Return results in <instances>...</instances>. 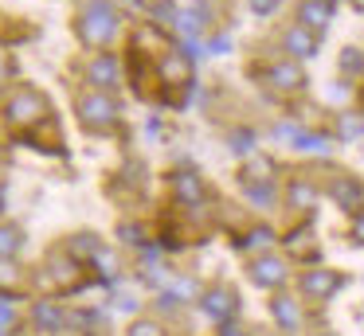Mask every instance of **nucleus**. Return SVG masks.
<instances>
[{
    "instance_id": "obj_16",
    "label": "nucleus",
    "mask_w": 364,
    "mask_h": 336,
    "mask_svg": "<svg viewBox=\"0 0 364 336\" xmlns=\"http://www.w3.org/2000/svg\"><path fill=\"white\" fill-rule=\"evenodd\" d=\"M286 250H290L294 258H314L317 254L314 231H309V227H294V231L286 234Z\"/></svg>"
},
{
    "instance_id": "obj_29",
    "label": "nucleus",
    "mask_w": 364,
    "mask_h": 336,
    "mask_svg": "<svg viewBox=\"0 0 364 336\" xmlns=\"http://www.w3.org/2000/svg\"><path fill=\"white\" fill-rule=\"evenodd\" d=\"M247 4H251V12L262 16V20H270V16L278 12V0H247Z\"/></svg>"
},
{
    "instance_id": "obj_28",
    "label": "nucleus",
    "mask_w": 364,
    "mask_h": 336,
    "mask_svg": "<svg viewBox=\"0 0 364 336\" xmlns=\"http://www.w3.org/2000/svg\"><path fill=\"white\" fill-rule=\"evenodd\" d=\"M12 320H16V301H12V297H4V293H0V328H9Z\"/></svg>"
},
{
    "instance_id": "obj_14",
    "label": "nucleus",
    "mask_w": 364,
    "mask_h": 336,
    "mask_svg": "<svg viewBox=\"0 0 364 336\" xmlns=\"http://www.w3.org/2000/svg\"><path fill=\"white\" fill-rule=\"evenodd\" d=\"M32 320H36V328H43V332H59V328L67 325L63 309H59L55 301H36L32 305Z\"/></svg>"
},
{
    "instance_id": "obj_20",
    "label": "nucleus",
    "mask_w": 364,
    "mask_h": 336,
    "mask_svg": "<svg viewBox=\"0 0 364 336\" xmlns=\"http://www.w3.org/2000/svg\"><path fill=\"white\" fill-rule=\"evenodd\" d=\"M286 200H290V207H314V203H317V188L309 184V180H294V184L286 188Z\"/></svg>"
},
{
    "instance_id": "obj_31",
    "label": "nucleus",
    "mask_w": 364,
    "mask_h": 336,
    "mask_svg": "<svg viewBox=\"0 0 364 336\" xmlns=\"http://www.w3.org/2000/svg\"><path fill=\"white\" fill-rule=\"evenodd\" d=\"M118 234L129 242V246H137V242H141V231H137L134 223H122V227H118Z\"/></svg>"
},
{
    "instance_id": "obj_15",
    "label": "nucleus",
    "mask_w": 364,
    "mask_h": 336,
    "mask_svg": "<svg viewBox=\"0 0 364 336\" xmlns=\"http://www.w3.org/2000/svg\"><path fill=\"white\" fill-rule=\"evenodd\" d=\"M161 75H165V82H192V59L184 51H168L161 63Z\"/></svg>"
},
{
    "instance_id": "obj_40",
    "label": "nucleus",
    "mask_w": 364,
    "mask_h": 336,
    "mask_svg": "<svg viewBox=\"0 0 364 336\" xmlns=\"http://www.w3.org/2000/svg\"><path fill=\"white\" fill-rule=\"evenodd\" d=\"M278 336H282V332H278Z\"/></svg>"
},
{
    "instance_id": "obj_11",
    "label": "nucleus",
    "mask_w": 364,
    "mask_h": 336,
    "mask_svg": "<svg viewBox=\"0 0 364 336\" xmlns=\"http://www.w3.org/2000/svg\"><path fill=\"white\" fill-rule=\"evenodd\" d=\"M173 192L176 200L184 203V207H200L204 203V180L196 176V172H173Z\"/></svg>"
},
{
    "instance_id": "obj_18",
    "label": "nucleus",
    "mask_w": 364,
    "mask_h": 336,
    "mask_svg": "<svg viewBox=\"0 0 364 336\" xmlns=\"http://www.w3.org/2000/svg\"><path fill=\"white\" fill-rule=\"evenodd\" d=\"M20 246H24V234H20V227L0 223V262L16 258V254H20Z\"/></svg>"
},
{
    "instance_id": "obj_21",
    "label": "nucleus",
    "mask_w": 364,
    "mask_h": 336,
    "mask_svg": "<svg viewBox=\"0 0 364 336\" xmlns=\"http://www.w3.org/2000/svg\"><path fill=\"white\" fill-rule=\"evenodd\" d=\"M360 133H364V114L345 109V114L337 117V137H341V141H356Z\"/></svg>"
},
{
    "instance_id": "obj_13",
    "label": "nucleus",
    "mask_w": 364,
    "mask_h": 336,
    "mask_svg": "<svg viewBox=\"0 0 364 336\" xmlns=\"http://www.w3.org/2000/svg\"><path fill=\"white\" fill-rule=\"evenodd\" d=\"M282 47L294 55V59H309V55H317V36H314V31H306L301 23H294V28H286Z\"/></svg>"
},
{
    "instance_id": "obj_19",
    "label": "nucleus",
    "mask_w": 364,
    "mask_h": 336,
    "mask_svg": "<svg viewBox=\"0 0 364 336\" xmlns=\"http://www.w3.org/2000/svg\"><path fill=\"white\" fill-rule=\"evenodd\" d=\"M270 242H274L270 227H251L243 239H235V250H270Z\"/></svg>"
},
{
    "instance_id": "obj_6",
    "label": "nucleus",
    "mask_w": 364,
    "mask_h": 336,
    "mask_svg": "<svg viewBox=\"0 0 364 336\" xmlns=\"http://www.w3.org/2000/svg\"><path fill=\"white\" fill-rule=\"evenodd\" d=\"M200 313H204L212 325H235V313H239V297L231 293L228 286H215V289H208L204 297H200Z\"/></svg>"
},
{
    "instance_id": "obj_36",
    "label": "nucleus",
    "mask_w": 364,
    "mask_h": 336,
    "mask_svg": "<svg viewBox=\"0 0 364 336\" xmlns=\"http://www.w3.org/2000/svg\"><path fill=\"white\" fill-rule=\"evenodd\" d=\"M9 78V59H4V51H0V82Z\"/></svg>"
},
{
    "instance_id": "obj_32",
    "label": "nucleus",
    "mask_w": 364,
    "mask_h": 336,
    "mask_svg": "<svg viewBox=\"0 0 364 336\" xmlns=\"http://www.w3.org/2000/svg\"><path fill=\"white\" fill-rule=\"evenodd\" d=\"M353 239H356V242H364V211L353 219Z\"/></svg>"
},
{
    "instance_id": "obj_9",
    "label": "nucleus",
    "mask_w": 364,
    "mask_h": 336,
    "mask_svg": "<svg viewBox=\"0 0 364 336\" xmlns=\"http://www.w3.org/2000/svg\"><path fill=\"white\" fill-rule=\"evenodd\" d=\"M267 82L274 86V90H282V94H298V90H306V70L298 67V63H290V59H282V63H270L267 67Z\"/></svg>"
},
{
    "instance_id": "obj_27",
    "label": "nucleus",
    "mask_w": 364,
    "mask_h": 336,
    "mask_svg": "<svg viewBox=\"0 0 364 336\" xmlns=\"http://www.w3.org/2000/svg\"><path fill=\"white\" fill-rule=\"evenodd\" d=\"M129 336H165V328H161L157 320H134V325H129Z\"/></svg>"
},
{
    "instance_id": "obj_1",
    "label": "nucleus",
    "mask_w": 364,
    "mask_h": 336,
    "mask_svg": "<svg viewBox=\"0 0 364 336\" xmlns=\"http://www.w3.org/2000/svg\"><path fill=\"white\" fill-rule=\"evenodd\" d=\"M75 31H79V39L87 47L110 43V39L118 36V12H114V4L110 0H87L79 20H75Z\"/></svg>"
},
{
    "instance_id": "obj_5",
    "label": "nucleus",
    "mask_w": 364,
    "mask_h": 336,
    "mask_svg": "<svg viewBox=\"0 0 364 336\" xmlns=\"http://www.w3.org/2000/svg\"><path fill=\"white\" fill-rule=\"evenodd\" d=\"M247 278H251L259 289H274V293H282V286L290 281V270H286L282 258H274V254L267 250V254L251 258V266H247Z\"/></svg>"
},
{
    "instance_id": "obj_37",
    "label": "nucleus",
    "mask_w": 364,
    "mask_h": 336,
    "mask_svg": "<svg viewBox=\"0 0 364 336\" xmlns=\"http://www.w3.org/2000/svg\"><path fill=\"white\" fill-rule=\"evenodd\" d=\"M321 4H329V8H337V0H321Z\"/></svg>"
},
{
    "instance_id": "obj_17",
    "label": "nucleus",
    "mask_w": 364,
    "mask_h": 336,
    "mask_svg": "<svg viewBox=\"0 0 364 336\" xmlns=\"http://www.w3.org/2000/svg\"><path fill=\"white\" fill-rule=\"evenodd\" d=\"M294 148L298 153H314V156H329V137H321V133H301L294 129Z\"/></svg>"
},
{
    "instance_id": "obj_2",
    "label": "nucleus",
    "mask_w": 364,
    "mask_h": 336,
    "mask_svg": "<svg viewBox=\"0 0 364 336\" xmlns=\"http://www.w3.org/2000/svg\"><path fill=\"white\" fill-rule=\"evenodd\" d=\"M43 117H48V98H43L40 90H32V86H20V90L4 102V121H9L12 129H32Z\"/></svg>"
},
{
    "instance_id": "obj_24",
    "label": "nucleus",
    "mask_w": 364,
    "mask_h": 336,
    "mask_svg": "<svg viewBox=\"0 0 364 336\" xmlns=\"http://www.w3.org/2000/svg\"><path fill=\"white\" fill-rule=\"evenodd\" d=\"M98 250H102V246H98L95 234H75V239H71V258H75V262H79V258H95Z\"/></svg>"
},
{
    "instance_id": "obj_4",
    "label": "nucleus",
    "mask_w": 364,
    "mask_h": 336,
    "mask_svg": "<svg viewBox=\"0 0 364 336\" xmlns=\"http://www.w3.org/2000/svg\"><path fill=\"white\" fill-rule=\"evenodd\" d=\"M341 286H345V278H341L337 270H329V266H309V270H301V278H298L301 297H309V301H329Z\"/></svg>"
},
{
    "instance_id": "obj_38",
    "label": "nucleus",
    "mask_w": 364,
    "mask_h": 336,
    "mask_svg": "<svg viewBox=\"0 0 364 336\" xmlns=\"http://www.w3.org/2000/svg\"><path fill=\"white\" fill-rule=\"evenodd\" d=\"M353 4H356V8H360V12H364V0H353Z\"/></svg>"
},
{
    "instance_id": "obj_22",
    "label": "nucleus",
    "mask_w": 364,
    "mask_h": 336,
    "mask_svg": "<svg viewBox=\"0 0 364 336\" xmlns=\"http://www.w3.org/2000/svg\"><path fill=\"white\" fill-rule=\"evenodd\" d=\"M243 192H247V200H251L259 211H270V207H274V200H278V195H274V184H270V180H267V184H247Z\"/></svg>"
},
{
    "instance_id": "obj_39",
    "label": "nucleus",
    "mask_w": 364,
    "mask_h": 336,
    "mask_svg": "<svg viewBox=\"0 0 364 336\" xmlns=\"http://www.w3.org/2000/svg\"><path fill=\"white\" fill-rule=\"evenodd\" d=\"M314 336H337V332H314Z\"/></svg>"
},
{
    "instance_id": "obj_26",
    "label": "nucleus",
    "mask_w": 364,
    "mask_h": 336,
    "mask_svg": "<svg viewBox=\"0 0 364 336\" xmlns=\"http://www.w3.org/2000/svg\"><path fill=\"white\" fill-rule=\"evenodd\" d=\"M231 148L247 156V153L255 148V133H251V129H235V133H231Z\"/></svg>"
},
{
    "instance_id": "obj_3",
    "label": "nucleus",
    "mask_w": 364,
    "mask_h": 336,
    "mask_svg": "<svg viewBox=\"0 0 364 336\" xmlns=\"http://www.w3.org/2000/svg\"><path fill=\"white\" fill-rule=\"evenodd\" d=\"M75 109H79V121L87 125V129H95V133L114 129V125H118V117H122L118 102H114L110 94H102V90L82 94V98L75 102Z\"/></svg>"
},
{
    "instance_id": "obj_30",
    "label": "nucleus",
    "mask_w": 364,
    "mask_h": 336,
    "mask_svg": "<svg viewBox=\"0 0 364 336\" xmlns=\"http://www.w3.org/2000/svg\"><path fill=\"white\" fill-rule=\"evenodd\" d=\"M208 51H212V55H228V51H231V39H228V36L208 39Z\"/></svg>"
},
{
    "instance_id": "obj_35",
    "label": "nucleus",
    "mask_w": 364,
    "mask_h": 336,
    "mask_svg": "<svg viewBox=\"0 0 364 336\" xmlns=\"http://www.w3.org/2000/svg\"><path fill=\"white\" fill-rule=\"evenodd\" d=\"M329 98H337V102L348 98V86H329Z\"/></svg>"
},
{
    "instance_id": "obj_12",
    "label": "nucleus",
    "mask_w": 364,
    "mask_h": 336,
    "mask_svg": "<svg viewBox=\"0 0 364 336\" xmlns=\"http://www.w3.org/2000/svg\"><path fill=\"white\" fill-rule=\"evenodd\" d=\"M298 23L306 31H325L333 23V8L321 4V0H301L298 4Z\"/></svg>"
},
{
    "instance_id": "obj_8",
    "label": "nucleus",
    "mask_w": 364,
    "mask_h": 336,
    "mask_svg": "<svg viewBox=\"0 0 364 336\" xmlns=\"http://www.w3.org/2000/svg\"><path fill=\"white\" fill-rule=\"evenodd\" d=\"M329 195H333V203H337L341 211L360 215V207H364V184L356 176H333L329 180Z\"/></svg>"
},
{
    "instance_id": "obj_34",
    "label": "nucleus",
    "mask_w": 364,
    "mask_h": 336,
    "mask_svg": "<svg viewBox=\"0 0 364 336\" xmlns=\"http://www.w3.org/2000/svg\"><path fill=\"white\" fill-rule=\"evenodd\" d=\"M118 309H122V313H134L137 301H134V297H118Z\"/></svg>"
},
{
    "instance_id": "obj_23",
    "label": "nucleus",
    "mask_w": 364,
    "mask_h": 336,
    "mask_svg": "<svg viewBox=\"0 0 364 336\" xmlns=\"http://www.w3.org/2000/svg\"><path fill=\"white\" fill-rule=\"evenodd\" d=\"M239 176H243V188L247 184H267V180H270V161H267V156H251V164H247Z\"/></svg>"
},
{
    "instance_id": "obj_25",
    "label": "nucleus",
    "mask_w": 364,
    "mask_h": 336,
    "mask_svg": "<svg viewBox=\"0 0 364 336\" xmlns=\"http://www.w3.org/2000/svg\"><path fill=\"white\" fill-rule=\"evenodd\" d=\"M341 70H348V75L364 70V51H356V47H345V51H341Z\"/></svg>"
},
{
    "instance_id": "obj_10",
    "label": "nucleus",
    "mask_w": 364,
    "mask_h": 336,
    "mask_svg": "<svg viewBox=\"0 0 364 336\" xmlns=\"http://www.w3.org/2000/svg\"><path fill=\"white\" fill-rule=\"evenodd\" d=\"M87 82L98 86V90H110V86L122 82V63L114 59V55H95V59L87 63Z\"/></svg>"
},
{
    "instance_id": "obj_7",
    "label": "nucleus",
    "mask_w": 364,
    "mask_h": 336,
    "mask_svg": "<svg viewBox=\"0 0 364 336\" xmlns=\"http://www.w3.org/2000/svg\"><path fill=\"white\" fill-rule=\"evenodd\" d=\"M267 309H270V320H274V328H278L282 336L301 332V301H298V297L274 293V297L267 301Z\"/></svg>"
},
{
    "instance_id": "obj_33",
    "label": "nucleus",
    "mask_w": 364,
    "mask_h": 336,
    "mask_svg": "<svg viewBox=\"0 0 364 336\" xmlns=\"http://www.w3.org/2000/svg\"><path fill=\"white\" fill-rule=\"evenodd\" d=\"M220 336H251V332H247V328H239V325H223Z\"/></svg>"
}]
</instances>
